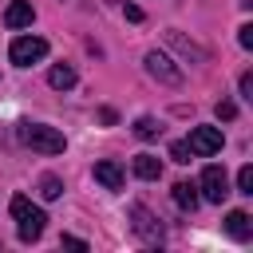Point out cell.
Masks as SVG:
<instances>
[{
	"mask_svg": "<svg viewBox=\"0 0 253 253\" xmlns=\"http://www.w3.org/2000/svg\"><path fill=\"white\" fill-rule=\"evenodd\" d=\"M40 194L51 202V198H59V194H63V182H59L55 174H43V178H40Z\"/></svg>",
	"mask_w": 253,
	"mask_h": 253,
	"instance_id": "5bb4252c",
	"label": "cell"
},
{
	"mask_svg": "<svg viewBox=\"0 0 253 253\" xmlns=\"http://www.w3.org/2000/svg\"><path fill=\"white\" fill-rule=\"evenodd\" d=\"M213 111H217V119H225V123H229V119L237 115V107H233L229 99H217V107H213Z\"/></svg>",
	"mask_w": 253,
	"mask_h": 253,
	"instance_id": "ac0fdd59",
	"label": "cell"
},
{
	"mask_svg": "<svg viewBox=\"0 0 253 253\" xmlns=\"http://www.w3.org/2000/svg\"><path fill=\"white\" fill-rule=\"evenodd\" d=\"M32 20H36L32 0H12V4H8V12H4V24H8V28H28Z\"/></svg>",
	"mask_w": 253,
	"mask_h": 253,
	"instance_id": "30bf717a",
	"label": "cell"
},
{
	"mask_svg": "<svg viewBox=\"0 0 253 253\" xmlns=\"http://www.w3.org/2000/svg\"><path fill=\"white\" fill-rule=\"evenodd\" d=\"M158 130H162V126H158L150 115H142V119L134 123V134H138V138H158Z\"/></svg>",
	"mask_w": 253,
	"mask_h": 253,
	"instance_id": "9a60e30c",
	"label": "cell"
},
{
	"mask_svg": "<svg viewBox=\"0 0 253 253\" xmlns=\"http://www.w3.org/2000/svg\"><path fill=\"white\" fill-rule=\"evenodd\" d=\"M130 229L142 237V245H162V221L146 210V206H130Z\"/></svg>",
	"mask_w": 253,
	"mask_h": 253,
	"instance_id": "277c9868",
	"label": "cell"
},
{
	"mask_svg": "<svg viewBox=\"0 0 253 253\" xmlns=\"http://www.w3.org/2000/svg\"><path fill=\"white\" fill-rule=\"evenodd\" d=\"M95 182L99 186H107V190H123V166L119 162H111V158H103V162H95Z\"/></svg>",
	"mask_w": 253,
	"mask_h": 253,
	"instance_id": "ba28073f",
	"label": "cell"
},
{
	"mask_svg": "<svg viewBox=\"0 0 253 253\" xmlns=\"http://www.w3.org/2000/svg\"><path fill=\"white\" fill-rule=\"evenodd\" d=\"M47 55V40H40V36H20V40H12V47H8V59L16 63V67H32V63H40Z\"/></svg>",
	"mask_w": 253,
	"mask_h": 253,
	"instance_id": "3957f363",
	"label": "cell"
},
{
	"mask_svg": "<svg viewBox=\"0 0 253 253\" xmlns=\"http://www.w3.org/2000/svg\"><path fill=\"white\" fill-rule=\"evenodd\" d=\"M63 245L67 249H87V241H79V237H63Z\"/></svg>",
	"mask_w": 253,
	"mask_h": 253,
	"instance_id": "603a6c76",
	"label": "cell"
},
{
	"mask_svg": "<svg viewBox=\"0 0 253 253\" xmlns=\"http://www.w3.org/2000/svg\"><path fill=\"white\" fill-rule=\"evenodd\" d=\"M198 190H202V198H206V202L221 206V202H225V194H229V178H225V170H221V166H206V170H202Z\"/></svg>",
	"mask_w": 253,
	"mask_h": 253,
	"instance_id": "8992f818",
	"label": "cell"
},
{
	"mask_svg": "<svg viewBox=\"0 0 253 253\" xmlns=\"http://www.w3.org/2000/svg\"><path fill=\"white\" fill-rule=\"evenodd\" d=\"M170 158H174V162H190V146H186V142H174V146H170Z\"/></svg>",
	"mask_w": 253,
	"mask_h": 253,
	"instance_id": "d6986e66",
	"label": "cell"
},
{
	"mask_svg": "<svg viewBox=\"0 0 253 253\" xmlns=\"http://www.w3.org/2000/svg\"><path fill=\"white\" fill-rule=\"evenodd\" d=\"M142 63H146V71H150L158 83H166V87H178V83H182V71L170 63V55H162V51H146Z\"/></svg>",
	"mask_w": 253,
	"mask_h": 253,
	"instance_id": "52a82bcc",
	"label": "cell"
},
{
	"mask_svg": "<svg viewBox=\"0 0 253 253\" xmlns=\"http://www.w3.org/2000/svg\"><path fill=\"white\" fill-rule=\"evenodd\" d=\"M241 99H253V75L249 71L241 75Z\"/></svg>",
	"mask_w": 253,
	"mask_h": 253,
	"instance_id": "44dd1931",
	"label": "cell"
},
{
	"mask_svg": "<svg viewBox=\"0 0 253 253\" xmlns=\"http://www.w3.org/2000/svg\"><path fill=\"white\" fill-rule=\"evenodd\" d=\"M123 12H126V20H134V24H138V20H142V8H134V4H126V8H123Z\"/></svg>",
	"mask_w": 253,
	"mask_h": 253,
	"instance_id": "7402d4cb",
	"label": "cell"
},
{
	"mask_svg": "<svg viewBox=\"0 0 253 253\" xmlns=\"http://www.w3.org/2000/svg\"><path fill=\"white\" fill-rule=\"evenodd\" d=\"M225 233H229L233 241H249V237H253V217H249L245 210H229V217H225Z\"/></svg>",
	"mask_w": 253,
	"mask_h": 253,
	"instance_id": "9c48e42d",
	"label": "cell"
},
{
	"mask_svg": "<svg viewBox=\"0 0 253 253\" xmlns=\"http://www.w3.org/2000/svg\"><path fill=\"white\" fill-rule=\"evenodd\" d=\"M134 174H138L142 182H154V178L162 174V162H158L154 154H134Z\"/></svg>",
	"mask_w": 253,
	"mask_h": 253,
	"instance_id": "7c38bea8",
	"label": "cell"
},
{
	"mask_svg": "<svg viewBox=\"0 0 253 253\" xmlns=\"http://www.w3.org/2000/svg\"><path fill=\"white\" fill-rule=\"evenodd\" d=\"M221 130L217 126H194L190 130V138H186V146H190V154H198V158H210V154H217L221 150Z\"/></svg>",
	"mask_w": 253,
	"mask_h": 253,
	"instance_id": "5b68a950",
	"label": "cell"
},
{
	"mask_svg": "<svg viewBox=\"0 0 253 253\" xmlns=\"http://www.w3.org/2000/svg\"><path fill=\"white\" fill-rule=\"evenodd\" d=\"M20 138H24V146H32L40 154H63V146H67L63 134L43 123H20Z\"/></svg>",
	"mask_w": 253,
	"mask_h": 253,
	"instance_id": "7a4b0ae2",
	"label": "cell"
},
{
	"mask_svg": "<svg viewBox=\"0 0 253 253\" xmlns=\"http://www.w3.org/2000/svg\"><path fill=\"white\" fill-rule=\"evenodd\" d=\"M174 202L182 213H194L198 210V186L194 182H174Z\"/></svg>",
	"mask_w": 253,
	"mask_h": 253,
	"instance_id": "8fae6325",
	"label": "cell"
},
{
	"mask_svg": "<svg viewBox=\"0 0 253 253\" xmlns=\"http://www.w3.org/2000/svg\"><path fill=\"white\" fill-rule=\"evenodd\" d=\"M47 83H51L55 91H67V87H75V71H71L67 63H55V67L47 71Z\"/></svg>",
	"mask_w": 253,
	"mask_h": 253,
	"instance_id": "4fadbf2b",
	"label": "cell"
},
{
	"mask_svg": "<svg viewBox=\"0 0 253 253\" xmlns=\"http://www.w3.org/2000/svg\"><path fill=\"white\" fill-rule=\"evenodd\" d=\"M170 43H174V47H178V51H186V55H194V59H206V51H202V47H194V43H190V40H182V36H178V32H170Z\"/></svg>",
	"mask_w": 253,
	"mask_h": 253,
	"instance_id": "2e32d148",
	"label": "cell"
},
{
	"mask_svg": "<svg viewBox=\"0 0 253 253\" xmlns=\"http://www.w3.org/2000/svg\"><path fill=\"white\" fill-rule=\"evenodd\" d=\"M237 40H241V47H253V24H241L237 28Z\"/></svg>",
	"mask_w": 253,
	"mask_h": 253,
	"instance_id": "ffe728a7",
	"label": "cell"
},
{
	"mask_svg": "<svg viewBox=\"0 0 253 253\" xmlns=\"http://www.w3.org/2000/svg\"><path fill=\"white\" fill-rule=\"evenodd\" d=\"M237 194H253V166L237 170Z\"/></svg>",
	"mask_w": 253,
	"mask_h": 253,
	"instance_id": "e0dca14e",
	"label": "cell"
},
{
	"mask_svg": "<svg viewBox=\"0 0 253 253\" xmlns=\"http://www.w3.org/2000/svg\"><path fill=\"white\" fill-rule=\"evenodd\" d=\"M12 217H16V229H20V241H36L40 233H43V225H47V213L40 210V206H32L24 194H16L12 198Z\"/></svg>",
	"mask_w": 253,
	"mask_h": 253,
	"instance_id": "6da1fadb",
	"label": "cell"
}]
</instances>
